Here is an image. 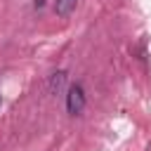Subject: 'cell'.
Masks as SVG:
<instances>
[{
    "label": "cell",
    "instance_id": "obj_1",
    "mask_svg": "<svg viewBox=\"0 0 151 151\" xmlns=\"http://www.w3.org/2000/svg\"><path fill=\"white\" fill-rule=\"evenodd\" d=\"M85 90H83V85L80 83H73V85H68V90H66V111L71 113V116H78L83 109H85Z\"/></svg>",
    "mask_w": 151,
    "mask_h": 151
},
{
    "label": "cell",
    "instance_id": "obj_2",
    "mask_svg": "<svg viewBox=\"0 0 151 151\" xmlns=\"http://www.w3.org/2000/svg\"><path fill=\"white\" fill-rule=\"evenodd\" d=\"M76 5H78V0H54V14L61 17V19H66L76 9Z\"/></svg>",
    "mask_w": 151,
    "mask_h": 151
},
{
    "label": "cell",
    "instance_id": "obj_3",
    "mask_svg": "<svg viewBox=\"0 0 151 151\" xmlns=\"http://www.w3.org/2000/svg\"><path fill=\"white\" fill-rule=\"evenodd\" d=\"M64 80H66V73H64V71H57V73L50 78V90H52V92H59L61 85H64Z\"/></svg>",
    "mask_w": 151,
    "mask_h": 151
},
{
    "label": "cell",
    "instance_id": "obj_4",
    "mask_svg": "<svg viewBox=\"0 0 151 151\" xmlns=\"http://www.w3.org/2000/svg\"><path fill=\"white\" fill-rule=\"evenodd\" d=\"M33 5H35V9H40V7H42V5H45V0H35V2H33Z\"/></svg>",
    "mask_w": 151,
    "mask_h": 151
}]
</instances>
